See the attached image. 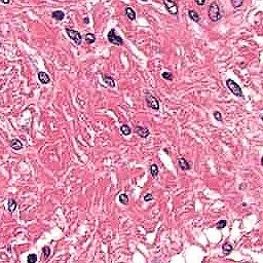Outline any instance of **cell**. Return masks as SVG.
<instances>
[{
    "label": "cell",
    "instance_id": "obj_29",
    "mask_svg": "<svg viewBox=\"0 0 263 263\" xmlns=\"http://www.w3.org/2000/svg\"><path fill=\"white\" fill-rule=\"evenodd\" d=\"M83 23H84V24H88V23H90V19H88V17H86V18H84V19H83Z\"/></svg>",
    "mask_w": 263,
    "mask_h": 263
},
{
    "label": "cell",
    "instance_id": "obj_1",
    "mask_svg": "<svg viewBox=\"0 0 263 263\" xmlns=\"http://www.w3.org/2000/svg\"><path fill=\"white\" fill-rule=\"evenodd\" d=\"M208 15H209L210 20L212 22H219L222 19V13H221L220 7H219L218 3L216 1H214V2L210 4L209 9H208Z\"/></svg>",
    "mask_w": 263,
    "mask_h": 263
},
{
    "label": "cell",
    "instance_id": "obj_4",
    "mask_svg": "<svg viewBox=\"0 0 263 263\" xmlns=\"http://www.w3.org/2000/svg\"><path fill=\"white\" fill-rule=\"evenodd\" d=\"M65 32L67 33V35H68V37L71 39V40L74 41V43L76 45H80L82 42V36L81 34H80L78 31L76 30H73V29H70V28H66L65 29Z\"/></svg>",
    "mask_w": 263,
    "mask_h": 263
},
{
    "label": "cell",
    "instance_id": "obj_22",
    "mask_svg": "<svg viewBox=\"0 0 263 263\" xmlns=\"http://www.w3.org/2000/svg\"><path fill=\"white\" fill-rule=\"evenodd\" d=\"M119 201L122 203V205H128V197L126 193H122V194L119 195Z\"/></svg>",
    "mask_w": 263,
    "mask_h": 263
},
{
    "label": "cell",
    "instance_id": "obj_19",
    "mask_svg": "<svg viewBox=\"0 0 263 263\" xmlns=\"http://www.w3.org/2000/svg\"><path fill=\"white\" fill-rule=\"evenodd\" d=\"M120 132H121L124 136H128V135H130V133H132V130H130V128L128 126V124H122V126H120Z\"/></svg>",
    "mask_w": 263,
    "mask_h": 263
},
{
    "label": "cell",
    "instance_id": "obj_10",
    "mask_svg": "<svg viewBox=\"0 0 263 263\" xmlns=\"http://www.w3.org/2000/svg\"><path fill=\"white\" fill-rule=\"evenodd\" d=\"M37 76H38L39 81H40L42 84H47V83H49V82H50V78H49V76L45 72H43V71H40V72H38Z\"/></svg>",
    "mask_w": 263,
    "mask_h": 263
},
{
    "label": "cell",
    "instance_id": "obj_16",
    "mask_svg": "<svg viewBox=\"0 0 263 263\" xmlns=\"http://www.w3.org/2000/svg\"><path fill=\"white\" fill-rule=\"evenodd\" d=\"M84 40L88 43V44H93L96 41V35L94 33H86L84 35Z\"/></svg>",
    "mask_w": 263,
    "mask_h": 263
},
{
    "label": "cell",
    "instance_id": "obj_12",
    "mask_svg": "<svg viewBox=\"0 0 263 263\" xmlns=\"http://www.w3.org/2000/svg\"><path fill=\"white\" fill-rule=\"evenodd\" d=\"M9 145L13 150H21L23 148V143L19 139H13L9 142Z\"/></svg>",
    "mask_w": 263,
    "mask_h": 263
},
{
    "label": "cell",
    "instance_id": "obj_14",
    "mask_svg": "<svg viewBox=\"0 0 263 263\" xmlns=\"http://www.w3.org/2000/svg\"><path fill=\"white\" fill-rule=\"evenodd\" d=\"M51 17L54 18L55 20H57V21H62L65 18V13L62 11H55L51 13Z\"/></svg>",
    "mask_w": 263,
    "mask_h": 263
},
{
    "label": "cell",
    "instance_id": "obj_11",
    "mask_svg": "<svg viewBox=\"0 0 263 263\" xmlns=\"http://www.w3.org/2000/svg\"><path fill=\"white\" fill-rule=\"evenodd\" d=\"M188 17L191 21L195 22V23H199V22H201V17H199V15L197 13V11H193V9H189L188 11Z\"/></svg>",
    "mask_w": 263,
    "mask_h": 263
},
{
    "label": "cell",
    "instance_id": "obj_5",
    "mask_svg": "<svg viewBox=\"0 0 263 263\" xmlns=\"http://www.w3.org/2000/svg\"><path fill=\"white\" fill-rule=\"evenodd\" d=\"M163 5H165L166 9L168 11V13L170 15H178L179 13V8L176 1H172V0H163Z\"/></svg>",
    "mask_w": 263,
    "mask_h": 263
},
{
    "label": "cell",
    "instance_id": "obj_7",
    "mask_svg": "<svg viewBox=\"0 0 263 263\" xmlns=\"http://www.w3.org/2000/svg\"><path fill=\"white\" fill-rule=\"evenodd\" d=\"M134 132H135L138 136H140L141 138H144V139L147 138L148 136L150 135V132L147 128H144V126H136Z\"/></svg>",
    "mask_w": 263,
    "mask_h": 263
},
{
    "label": "cell",
    "instance_id": "obj_28",
    "mask_svg": "<svg viewBox=\"0 0 263 263\" xmlns=\"http://www.w3.org/2000/svg\"><path fill=\"white\" fill-rule=\"evenodd\" d=\"M195 3H196L197 5H201H201H205V0H203V1H198V0H196V1H195Z\"/></svg>",
    "mask_w": 263,
    "mask_h": 263
},
{
    "label": "cell",
    "instance_id": "obj_25",
    "mask_svg": "<svg viewBox=\"0 0 263 263\" xmlns=\"http://www.w3.org/2000/svg\"><path fill=\"white\" fill-rule=\"evenodd\" d=\"M42 253H43V255H44V258L45 259L48 258L49 255H50V249H49V247H47V246L43 247V248H42Z\"/></svg>",
    "mask_w": 263,
    "mask_h": 263
},
{
    "label": "cell",
    "instance_id": "obj_26",
    "mask_svg": "<svg viewBox=\"0 0 263 263\" xmlns=\"http://www.w3.org/2000/svg\"><path fill=\"white\" fill-rule=\"evenodd\" d=\"M213 115H214V118L217 120V121H222V120H223V118H222V113H221L220 111H214Z\"/></svg>",
    "mask_w": 263,
    "mask_h": 263
},
{
    "label": "cell",
    "instance_id": "obj_3",
    "mask_svg": "<svg viewBox=\"0 0 263 263\" xmlns=\"http://www.w3.org/2000/svg\"><path fill=\"white\" fill-rule=\"evenodd\" d=\"M107 39L110 43H112V44H114V45L120 46V45L123 44V39L121 38V36H119V35L117 34L115 29H111V30L108 32Z\"/></svg>",
    "mask_w": 263,
    "mask_h": 263
},
{
    "label": "cell",
    "instance_id": "obj_20",
    "mask_svg": "<svg viewBox=\"0 0 263 263\" xmlns=\"http://www.w3.org/2000/svg\"><path fill=\"white\" fill-rule=\"evenodd\" d=\"M161 76H163V79H166V80H170V81H171V80H173V74H172L171 72H167V71H165V72H163L161 73Z\"/></svg>",
    "mask_w": 263,
    "mask_h": 263
},
{
    "label": "cell",
    "instance_id": "obj_17",
    "mask_svg": "<svg viewBox=\"0 0 263 263\" xmlns=\"http://www.w3.org/2000/svg\"><path fill=\"white\" fill-rule=\"evenodd\" d=\"M232 250H233V247L231 246V245L229 244V243H225V244L223 245V247H222V252H223V254H224L225 256H226V255H228L230 252H232Z\"/></svg>",
    "mask_w": 263,
    "mask_h": 263
},
{
    "label": "cell",
    "instance_id": "obj_15",
    "mask_svg": "<svg viewBox=\"0 0 263 263\" xmlns=\"http://www.w3.org/2000/svg\"><path fill=\"white\" fill-rule=\"evenodd\" d=\"M126 15L130 21H135L136 20V13L132 7H126Z\"/></svg>",
    "mask_w": 263,
    "mask_h": 263
},
{
    "label": "cell",
    "instance_id": "obj_23",
    "mask_svg": "<svg viewBox=\"0 0 263 263\" xmlns=\"http://www.w3.org/2000/svg\"><path fill=\"white\" fill-rule=\"evenodd\" d=\"M27 262L28 263H35L37 262V255L36 254H30L27 257Z\"/></svg>",
    "mask_w": 263,
    "mask_h": 263
},
{
    "label": "cell",
    "instance_id": "obj_18",
    "mask_svg": "<svg viewBox=\"0 0 263 263\" xmlns=\"http://www.w3.org/2000/svg\"><path fill=\"white\" fill-rule=\"evenodd\" d=\"M150 173H151V176L153 178H156L159 176V167L156 163H152L150 166Z\"/></svg>",
    "mask_w": 263,
    "mask_h": 263
},
{
    "label": "cell",
    "instance_id": "obj_8",
    "mask_svg": "<svg viewBox=\"0 0 263 263\" xmlns=\"http://www.w3.org/2000/svg\"><path fill=\"white\" fill-rule=\"evenodd\" d=\"M178 165H179V167L181 168L182 171H189V170H191V163H189L188 161H187L185 159H183V157L178 159Z\"/></svg>",
    "mask_w": 263,
    "mask_h": 263
},
{
    "label": "cell",
    "instance_id": "obj_6",
    "mask_svg": "<svg viewBox=\"0 0 263 263\" xmlns=\"http://www.w3.org/2000/svg\"><path fill=\"white\" fill-rule=\"evenodd\" d=\"M145 101H146V104L149 108L153 110H159V101L157 100V98H155L154 96L150 94H147L145 97Z\"/></svg>",
    "mask_w": 263,
    "mask_h": 263
},
{
    "label": "cell",
    "instance_id": "obj_21",
    "mask_svg": "<svg viewBox=\"0 0 263 263\" xmlns=\"http://www.w3.org/2000/svg\"><path fill=\"white\" fill-rule=\"evenodd\" d=\"M230 2L234 8H238V7L242 6V5L244 4V1H243V0H231Z\"/></svg>",
    "mask_w": 263,
    "mask_h": 263
},
{
    "label": "cell",
    "instance_id": "obj_9",
    "mask_svg": "<svg viewBox=\"0 0 263 263\" xmlns=\"http://www.w3.org/2000/svg\"><path fill=\"white\" fill-rule=\"evenodd\" d=\"M102 79L105 83L109 86V88H115V80L113 79V77L109 76V75H106V74H102Z\"/></svg>",
    "mask_w": 263,
    "mask_h": 263
},
{
    "label": "cell",
    "instance_id": "obj_24",
    "mask_svg": "<svg viewBox=\"0 0 263 263\" xmlns=\"http://www.w3.org/2000/svg\"><path fill=\"white\" fill-rule=\"evenodd\" d=\"M226 225H227V221L226 220H220L219 222H217L216 228L217 229H223L224 227H226Z\"/></svg>",
    "mask_w": 263,
    "mask_h": 263
},
{
    "label": "cell",
    "instance_id": "obj_13",
    "mask_svg": "<svg viewBox=\"0 0 263 263\" xmlns=\"http://www.w3.org/2000/svg\"><path fill=\"white\" fill-rule=\"evenodd\" d=\"M17 201H15L13 198H9L8 199V203H7V210H8L9 213H13L17 209Z\"/></svg>",
    "mask_w": 263,
    "mask_h": 263
},
{
    "label": "cell",
    "instance_id": "obj_2",
    "mask_svg": "<svg viewBox=\"0 0 263 263\" xmlns=\"http://www.w3.org/2000/svg\"><path fill=\"white\" fill-rule=\"evenodd\" d=\"M226 86L228 88V90L234 95L235 97H240V98H244V94H243L242 88L238 86L235 81H233L232 79H227L226 80Z\"/></svg>",
    "mask_w": 263,
    "mask_h": 263
},
{
    "label": "cell",
    "instance_id": "obj_30",
    "mask_svg": "<svg viewBox=\"0 0 263 263\" xmlns=\"http://www.w3.org/2000/svg\"><path fill=\"white\" fill-rule=\"evenodd\" d=\"M1 3H3V4H8L9 1H1Z\"/></svg>",
    "mask_w": 263,
    "mask_h": 263
},
{
    "label": "cell",
    "instance_id": "obj_27",
    "mask_svg": "<svg viewBox=\"0 0 263 263\" xmlns=\"http://www.w3.org/2000/svg\"><path fill=\"white\" fill-rule=\"evenodd\" d=\"M153 199H154V197L151 193H147V194L144 196V201H153Z\"/></svg>",
    "mask_w": 263,
    "mask_h": 263
}]
</instances>
